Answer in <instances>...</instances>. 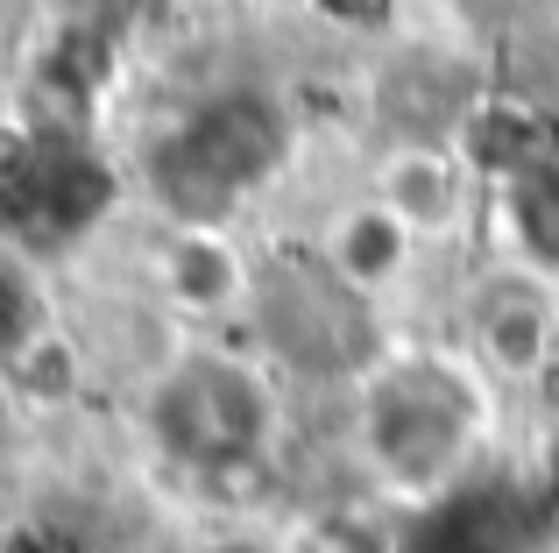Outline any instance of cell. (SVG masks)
<instances>
[{"instance_id": "obj_8", "label": "cell", "mask_w": 559, "mask_h": 553, "mask_svg": "<svg viewBox=\"0 0 559 553\" xmlns=\"http://www.w3.org/2000/svg\"><path fill=\"white\" fill-rule=\"evenodd\" d=\"M496 221L510 235L524 276L559 284V156L552 150H524L496 170Z\"/></svg>"}, {"instance_id": "obj_5", "label": "cell", "mask_w": 559, "mask_h": 553, "mask_svg": "<svg viewBox=\"0 0 559 553\" xmlns=\"http://www.w3.org/2000/svg\"><path fill=\"white\" fill-rule=\"evenodd\" d=\"M156 284L178 319H234L255 305V263L227 227H170V242L156 249Z\"/></svg>"}, {"instance_id": "obj_2", "label": "cell", "mask_w": 559, "mask_h": 553, "mask_svg": "<svg viewBox=\"0 0 559 553\" xmlns=\"http://www.w3.org/2000/svg\"><path fill=\"white\" fill-rule=\"evenodd\" d=\"M290 107L270 99L262 85L219 93L205 107H191L150 156V185L164 199L170 227H227L241 221V207L290 164Z\"/></svg>"}, {"instance_id": "obj_11", "label": "cell", "mask_w": 559, "mask_h": 553, "mask_svg": "<svg viewBox=\"0 0 559 553\" xmlns=\"http://www.w3.org/2000/svg\"><path fill=\"white\" fill-rule=\"evenodd\" d=\"M319 22H333V28H404L411 14L404 8H319Z\"/></svg>"}, {"instance_id": "obj_1", "label": "cell", "mask_w": 559, "mask_h": 553, "mask_svg": "<svg viewBox=\"0 0 559 553\" xmlns=\"http://www.w3.org/2000/svg\"><path fill=\"white\" fill-rule=\"evenodd\" d=\"M355 433L382 497L404 511H432L475 475L496 433L489 376L453 348H390L355 390Z\"/></svg>"}, {"instance_id": "obj_3", "label": "cell", "mask_w": 559, "mask_h": 553, "mask_svg": "<svg viewBox=\"0 0 559 553\" xmlns=\"http://www.w3.org/2000/svg\"><path fill=\"white\" fill-rule=\"evenodd\" d=\"M284 433L276 384L241 355H185L150 390V440L199 483H262V455Z\"/></svg>"}, {"instance_id": "obj_9", "label": "cell", "mask_w": 559, "mask_h": 553, "mask_svg": "<svg viewBox=\"0 0 559 553\" xmlns=\"http://www.w3.org/2000/svg\"><path fill=\"white\" fill-rule=\"evenodd\" d=\"M284 553H404V540L369 504H319L284 532Z\"/></svg>"}, {"instance_id": "obj_6", "label": "cell", "mask_w": 559, "mask_h": 553, "mask_svg": "<svg viewBox=\"0 0 559 553\" xmlns=\"http://www.w3.org/2000/svg\"><path fill=\"white\" fill-rule=\"evenodd\" d=\"M312 263L341 291H355L361 305H376V298H390L396 284H411V270H418V235H411L382 199H355V207L326 213Z\"/></svg>"}, {"instance_id": "obj_7", "label": "cell", "mask_w": 559, "mask_h": 553, "mask_svg": "<svg viewBox=\"0 0 559 553\" xmlns=\"http://www.w3.org/2000/svg\"><path fill=\"white\" fill-rule=\"evenodd\" d=\"M552 284H538V276H503V284L481 291L475 305V362L489 376H503V384H532V376H546L552 362Z\"/></svg>"}, {"instance_id": "obj_10", "label": "cell", "mask_w": 559, "mask_h": 553, "mask_svg": "<svg viewBox=\"0 0 559 553\" xmlns=\"http://www.w3.org/2000/svg\"><path fill=\"white\" fill-rule=\"evenodd\" d=\"M50 333V305H43L36 276L0 249V376H14V362Z\"/></svg>"}, {"instance_id": "obj_4", "label": "cell", "mask_w": 559, "mask_h": 553, "mask_svg": "<svg viewBox=\"0 0 559 553\" xmlns=\"http://www.w3.org/2000/svg\"><path fill=\"white\" fill-rule=\"evenodd\" d=\"M369 199H382V207H390L418 242H447L453 227L467 221V207H475V178H467L461 150L425 142V136H404V142L382 150Z\"/></svg>"}]
</instances>
